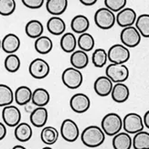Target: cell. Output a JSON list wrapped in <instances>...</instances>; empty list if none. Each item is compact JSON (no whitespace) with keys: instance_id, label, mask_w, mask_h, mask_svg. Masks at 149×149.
<instances>
[{"instance_id":"42","label":"cell","mask_w":149,"mask_h":149,"mask_svg":"<svg viewBox=\"0 0 149 149\" xmlns=\"http://www.w3.org/2000/svg\"><path fill=\"white\" fill-rule=\"evenodd\" d=\"M12 149H27L25 146H20V145H17V146H15L14 147H13Z\"/></svg>"},{"instance_id":"37","label":"cell","mask_w":149,"mask_h":149,"mask_svg":"<svg viewBox=\"0 0 149 149\" xmlns=\"http://www.w3.org/2000/svg\"><path fill=\"white\" fill-rule=\"evenodd\" d=\"M127 0H104L105 8L113 11V13L119 12L124 9L126 6Z\"/></svg>"},{"instance_id":"30","label":"cell","mask_w":149,"mask_h":149,"mask_svg":"<svg viewBox=\"0 0 149 149\" xmlns=\"http://www.w3.org/2000/svg\"><path fill=\"white\" fill-rule=\"evenodd\" d=\"M15 101L14 92L6 84L0 83V107L11 105Z\"/></svg>"},{"instance_id":"26","label":"cell","mask_w":149,"mask_h":149,"mask_svg":"<svg viewBox=\"0 0 149 149\" xmlns=\"http://www.w3.org/2000/svg\"><path fill=\"white\" fill-rule=\"evenodd\" d=\"M50 100L49 93L44 88H37L32 93V103L37 107H45Z\"/></svg>"},{"instance_id":"43","label":"cell","mask_w":149,"mask_h":149,"mask_svg":"<svg viewBox=\"0 0 149 149\" xmlns=\"http://www.w3.org/2000/svg\"><path fill=\"white\" fill-rule=\"evenodd\" d=\"M42 149H53L52 147H50V146H45V147H43Z\"/></svg>"},{"instance_id":"22","label":"cell","mask_w":149,"mask_h":149,"mask_svg":"<svg viewBox=\"0 0 149 149\" xmlns=\"http://www.w3.org/2000/svg\"><path fill=\"white\" fill-rule=\"evenodd\" d=\"M90 28L89 18L84 15L75 16L70 22V29L76 34H82L87 32Z\"/></svg>"},{"instance_id":"21","label":"cell","mask_w":149,"mask_h":149,"mask_svg":"<svg viewBox=\"0 0 149 149\" xmlns=\"http://www.w3.org/2000/svg\"><path fill=\"white\" fill-rule=\"evenodd\" d=\"M60 45L61 49L66 53H70L76 50V48L78 47L77 38L72 32H66L61 36Z\"/></svg>"},{"instance_id":"3","label":"cell","mask_w":149,"mask_h":149,"mask_svg":"<svg viewBox=\"0 0 149 149\" xmlns=\"http://www.w3.org/2000/svg\"><path fill=\"white\" fill-rule=\"evenodd\" d=\"M94 22L99 29L107 30L112 29L116 23V16L107 8H101L95 12Z\"/></svg>"},{"instance_id":"20","label":"cell","mask_w":149,"mask_h":149,"mask_svg":"<svg viewBox=\"0 0 149 149\" xmlns=\"http://www.w3.org/2000/svg\"><path fill=\"white\" fill-rule=\"evenodd\" d=\"M113 149H131L133 146V138L126 132H120L113 137Z\"/></svg>"},{"instance_id":"32","label":"cell","mask_w":149,"mask_h":149,"mask_svg":"<svg viewBox=\"0 0 149 149\" xmlns=\"http://www.w3.org/2000/svg\"><path fill=\"white\" fill-rule=\"evenodd\" d=\"M134 149H149V133L141 131L133 137Z\"/></svg>"},{"instance_id":"44","label":"cell","mask_w":149,"mask_h":149,"mask_svg":"<svg viewBox=\"0 0 149 149\" xmlns=\"http://www.w3.org/2000/svg\"><path fill=\"white\" fill-rule=\"evenodd\" d=\"M1 48H2V40L0 38V49H1Z\"/></svg>"},{"instance_id":"2","label":"cell","mask_w":149,"mask_h":149,"mask_svg":"<svg viewBox=\"0 0 149 149\" xmlns=\"http://www.w3.org/2000/svg\"><path fill=\"white\" fill-rule=\"evenodd\" d=\"M101 128L108 136H114L123 129V119L116 113H109L103 116Z\"/></svg>"},{"instance_id":"5","label":"cell","mask_w":149,"mask_h":149,"mask_svg":"<svg viewBox=\"0 0 149 149\" xmlns=\"http://www.w3.org/2000/svg\"><path fill=\"white\" fill-rule=\"evenodd\" d=\"M61 81L67 88L76 90L83 82V75L80 70L73 67H69L63 70L61 74Z\"/></svg>"},{"instance_id":"9","label":"cell","mask_w":149,"mask_h":149,"mask_svg":"<svg viewBox=\"0 0 149 149\" xmlns=\"http://www.w3.org/2000/svg\"><path fill=\"white\" fill-rule=\"evenodd\" d=\"M50 72L49 64L41 58L33 60L29 66V72L32 78L37 80H42L46 78Z\"/></svg>"},{"instance_id":"7","label":"cell","mask_w":149,"mask_h":149,"mask_svg":"<svg viewBox=\"0 0 149 149\" xmlns=\"http://www.w3.org/2000/svg\"><path fill=\"white\" fill-rule=\"evenodd\" d=\"M108 61L111 63L125 64L131 57L130 50L123 44H114L108 50Z\"/></svg>"},{"instance_id":"16","label":"cell","mask_w":149,"mask_h":149,"mask_svg":"<svg viewBox=\"0 0 149 149\" xmlns=\"http://www.w3.org/2000/svg\"><path fill=\"white\" fill-rule=\"evenodd\" d=\"M20 40L13 33L6 34L2 40V49L8 54H15L20 48Z\"/></svg>"},{"instance_id":"10","label":"cell","mask_w":149,"mask_h":149,"mask_svg":"<svg viewBox=\"0 0 149 149\" xmlns=\"http://www.w3.org/2000/svg\"><path fill=\"white\" fill-rule=\"evenodd\" d=\"M60 133L61 137L69 143H73L80 136L79 126L72 119H65L61 123Z\"/></svg>"},{"instance_id":"25","label":"cell","mask_w":149,"mask_h":149,"mask_svg":"<svg viewBox=\"0 0 149 149\" xmlns=\"http://www.w3.org/2000/svg\"><path fill=\"white\" fill-rule=\"evenodd\" d=\"M32 91L29 87L26 85H21L17 88L14 93V98L15 102L18 105L23 106L28 104L32 99Z\"/></svg>"},{"instance_id":"19","label":"cell","mask_w":149,"mask_h":149,"mask_svg":"<svg viewBox=\"0 0 149 149\" xmlns=\"http://www.w3.org/2000/svg\"><path fill=\"white\" fill-rule=\"evenodd\" d=\"M70 64H72V67L81 70L88 66L89 56L85 51H83L81 49H78L70 54Z\"/></svg>"},{"instance_id":"40","label":"cell","mask_w":149,"mask_h":149,"mask_svg":"<svg viewBox=\"0 0 149 149\" xmlns=\"http://www.w3.org/2000/svg\"><path fill=\"white\" fill-rule=\"evenodd\" d=\"M143 121H144L145 127H146L147 129H149V110H148V111H146V113L144 114Z\"/></svg>"},{"instance_id":"8","label":"cell","mask_w":149,"mask_h":149,"mask_svg":"<svg viewBox=\"0 0 149 149\" xmlns=\"http://www.w3.org/2000/svg\"><path fill=\"white\" fill-rule=\"evenodd\" d=\"M141 38L142 36L140 32L134 26L123 29L120 34V40L122 41V44L125 45L128 49L137 47L141 42Z\"/></svg>"},{"instance_id":"27","label":"cell","mask_w":149,"mask_h":149,"mask_svg":"<svg viewBox=\"0 0 149 149\" xmlns=\"http://www.w3.org/2000/svg\"><path fill=\"white\" fill-rule=\"evenodd\" d=\"M14 134L17 141L25 143L31 139L33 131H32L31 126L27 123H20L15 127Z\"/></svg>"},{"instance_id":"11","label":"cell","mask_w":149,"mask_h":149,"mask_svg":"<svg viewBox=\"0 0 149 149\" xmlns=\"http://www.w3.org/2000/svg\"><path fill=\"white\" fill-rule=\"evenodd\" d=\"M70 106L74 113H84L91 107V100L85 93H78L72 96L70 100Z\"/></svg>"},{"instance_id":"33","label":"cell","mask_w":149,"mask_h":149,"mask_svg":"<svg viewBox=\"0 0 149 149\" xmlns=\"http://www.w3.org/2000/svg\"><path fill=\"white\" fill-rule=\"evenodd\" d=\"M5 69L10 73H15L20 69L21 61L17 54H8L4 61Z\"/></svg>"},{"instance_id":"24","label":"cell","mask_w":149,"mask_h":149,"mask_svg":"<svg viewBox=\"0 0 149 149\" xmlns=\"http://www.w3.org/2000/svg\"><path fill=\"white\" fill-rule=\"evenodd\" d=\"M25 32L30 38L37 40L42 36L44 32V27L42 23L38 19H31L25 26Z\"/></svg>"},{"instance_id":"18","label":"cell","mask_w":149,"mask_h":149,"mask_svg":"<svg viewBox=\"0 0 149 149\" xmlns=\"http://www.w3.org/2000/svg\"><path fill=\"white\" fill-rule=\"evenodd\" d=\"M47 29L50 34L54 36H61L65 33L66 23L61 17L52 16L47 22Z\"/></svg>"},{"instance_id":"23","label":"cell","mask_w":149,"mask_h":149,"mask_svg":"<svg viewBox=\"0 0 149 149\" xmlns=\"http://www.w3.org/2000/svg\"><path fill=\"white\" fill-rule=\"evenodd\" d=\"M68 8V0H47L46 9L50 15L60 17Z\"/></svg>"},{"instance_id":"1","label":"cell","mask_w":149,"mask_h":149,"mask_svg":"<svg viewBox=\"0 0 149 149\" xmlns=\"http://www.w3.org/2000/svg\"><path fill=\"white\" fill-rule=\"evenodd\" d=\"M106 134L98 125L87 126L81 134L82 144L90 148H95L102 146L105 141Z\"/></svg>"},{"instance_id":"38","label":"cell","mask_w":149,"mask_h":149,"mask_svg":"<svg viewBox=\"0 0 149 149\" xmlns=\"http://www.w3.org/2000/svg\"><path fill=\"white\" fill-rule=\"evenodd\" d=\"M26 8L30 9H38L43 6L45 0H21Z\"/></svg>"},{"instance_id":"34","label":"cell","mask_w":149,"mask_h":149,"mask_svg":"<svg viewBox=\"0 0 149 149\" xmlns=\"http://www.w3.org/2000/svg\"><path fill=\"white\" fill-rule=\"evenodd\" d=\"M108 54L104 49H96L92 55V62L96 68H102L106 65Z\"/></svg>"},{"instance_id":"28","label":"cell","mask_w":149,"mask_h":149,"mask_svg":"<svg viewBox=\"0 0 149 149\" xmlns=\"http://www.w3.org/2000/svg\"><path fill=\"white\" fill-rule=\"evenodd\" d=\"M60 133L53 126H45L41 130L40 139L45 145L51 146L54 145L59 139Z\"/></svg>"},{"instance_id":"14","label":"cell","mask_w":149,"mask_h":149,"mask_svg":"<svg viewBox=\"0 0 149 149\" xmlns=\"http://www.w3.org/2000/svg\"><path fill=\"white\" fill-rule=\"evenodd\" d=\"M113 82L111 81L110 78L105 76L98 77L94 81L93 89L97 95L101 97H106L111 94L112 90L113 87Z\"/></svg>"},{"instance_id":"35","label":"cell","mask_w":149,"mask_h":149,"mask_svg":"<svg viewBox=\"0 0 149 149\" xmlns=\"http://www.w3.org/2000/svg\"><path fill=\"white\" fill-rule=\"evenodd\" d=\"M134 25L142 37L149 38V14H142L137 17Z\"/></svg>"},{"instance_id":"41","label":"cell","mask_w":149,"mask_h":149,"mask_svg":"<svg viewBox=\"0 0 149 149\" xmlns=\"http://www.w3.org/2000/svg\"><path fill=\"white\" fill-rule=\"evenodd\" d=\"M79 1L84 6H93L94 4H96V2L98 1V0H79Z\"/></svg>"},{"instance_id":"31","label":"cell","mask_w":149,"mask_h":149,"mask_svg":"<svg viewBox=\"0 0 149 149\" xmlns=\"http://www.w3.org/2000/svg\"><path fill=\"white\" fill-rule=\"evenodd\" d=\"M77 42H78V47H79V49L85 51V52H89V51L93 50L95 45L94 38L93 37L92 34L88 33V32L81 34L79 38H78Z\"/></svg>"},{"instance_id":"15","label":"cell","mask_w":149,"mask_h":149,"mask_svg":"<svg viewBox=\"0 0 149 149\" xmlns=\"http://www.w3.org/2000/svg\"><path fill=\"white\" fill-rule=\"evenodd\" d=\"M48 118L49 113L46 107H36L31 112L29 116L31 125L38 128L45 127V125L48 122Z\"/></svg>"},{"instance_id":"39","label":"cell","mask_w":149,"mask_h":149,"mask_svg":"<svg viewBox=\"0 0 149 149\" xmlns=\"http://www.w3.org/2000/svg\"><path fill=\"white\" fill-rule=\"evenodd\" d=\"M6 135V127L4 123L0 122V141L3 140Z\"/></svg>"},{"instance_id":"29","label":"cell","mask_w":149,"mask_h":149,"mask_svg":"<svg viewBox=\"0 0 149 149\" xmlns=\"http://www.w3.org/2000/svg\"><path fill=\"white\" fill-rule=\"evenodd\" d=\"M34 48L38 53L41 55L49 54L53 49V42L47 36H41L35 40Z\"/></svg>"},{"instance_id":"17","label":"cell","mask_w":149,"mask_h":149,"mask_svg":"<svg viewBox=\"0 0 149 149\" xmlns=\"http://www.w3.org/2000/svg\"><path fill=\"white\" fill-rule=\"evenodd\" d=\"M112 99L117 103L125 102L130 96V90L124 82L114 83L111 93Z\"/></svg>"},{"instance_id":"12","label":"cell","mask_w":149,"mask_h":149,"mask_svg":"<svg viewBox=\"0 0 149 149\" xmlns=\"http://www.w3.org/2000/svg\"><path fill=\"white\" fill-rule=\"evenodd\" d=\"M2 119L6 125L9 127H16L20 124L21 121V112L17 106L8 105L3 107L2 110Z\"/></svg>"},{"instance_id":"36","label":"cell","mask_w":149,"mask_h":149,"mask_svg":"<svg viewBox=\"0 0 149 149\" xmlns=\"http://www.w3.org/2000/svg\"><path fill=\"white\" fill-rule=\"evenodd\" d=\"M17 4L15 0H0V15L8 17L15 12Z\"/></svg>"},{"instance_id":"13","label":"cell","mask_w":149,"mask_h":149,"mask_svg":"<svg viewBox=\"0 0 149 149\" xmlns=\"http://www.w3.org/2000/svg\"><path fill=\"white\" fill-rule=\"evenodd\" d=\"M136 12L131 8H125L119 11L116 15V23L119 27L125 29L127 27H131L135 24L136 21Z\"/></svg>"},{"instance_id":"6","label":"cell","mask_w":149,"mask_h":149,"mask_svg":"<svg viewBox=\"0 0 149 149\" xmlns=\"http://www.w3.org/2000/svg\"><path fill=\"white\" fill-rule=\"evenodd\" d=\"M105 74L113 83L125 82L129 78V69L125 64L110 63L105 70Z\"/></svg>"},{"instance_id":"4","label":"cell","mask_w":149,"mask_h":149,"mask_svg":"<svg viewBox=\"0 0 149 149\" xmlns=\"http://www.w3.org/2000/svg\"><path fill=\"white\" fill-rule=\"evenodd\" d=\"M143 117L136 113H129L123 119V129L129 134H135L144 131Z\"/></svg>"}]
</instances>
